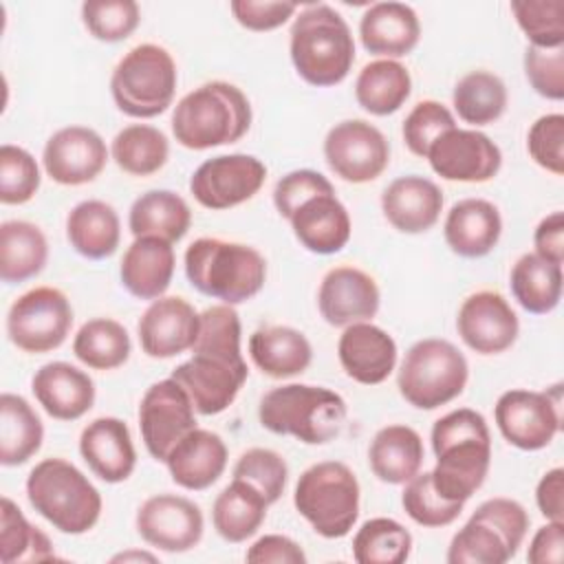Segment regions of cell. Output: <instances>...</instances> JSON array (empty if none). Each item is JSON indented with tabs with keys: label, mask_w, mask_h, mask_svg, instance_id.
Returning <instances> with one entry per match:
<instances>
[{
	"label": "cell",
	"mask_w": 564,
	"mask_h": 564,
	"mask_svg": "<svg viewBox=\"0 0 564 564\" xmlns=\"http://www.w3.org/2000/svg\"><path fill=\"white\" fill-rule=\"evenodd\" d=\"M174 264L176 256L172 242L156 236H141L126 249L119 264V278L130 295L139 300H156L172 282Z\"/></svg>",
	"instance_id": "cell-30"
},
{
	"label": "cell",
	"mask_w": 564,
	"mask_h": 564,
	"mask_svg": "<svg viewBox=\"0 0 564 564\" xmlns=\"http://www.w3.org/2000/svg\"><path fill=\"white\" fill-rule=\"evenodd\" d=\"M110 154L119 170L126 174L150 176L167 163L170 143L159 128L148 123H132L115 134Z\"/></svg>",
	"instance_id": "cell-42"
},
{
	"label": "cell",
	"mask_w": 564,
	"mask_h": 564,
	"mask_svg": "<svg viewBox=\"0 0 564 564\" xmlns=\"http://www.w3.org/2000/svg\"><path fill=\"white\" fill-rule=\"evenodd\" d=\"M560 388L562 386H553L549 392L522 388L502 392L494 408L502 438L522 452H538L551 445L562 427Z\"/></svg>",
	"instance_id": "cell-12"
},
{
	"label": "cell",
	"mask_w": 564,
	"mask_h": 564,
	"mask_svg": "<svg viewBox=\"0 0 564 564\" xmlns=\"http://www.w3.org/2000/svg\"><path fill=\"white\" fill-rule=\"evenodd\" d=\"M513 557L502 535L485 520L471 516L447 549L449 564H505Z\"/></svg>",
	"instance_id": "cell-45"
},
{
	"label": "cell",
	"mask_w": 564,
	"mask_h": 564,
	"mask_svg": "<svg viewBox=\"0 0 564 564\" xmlns=\"http://www.w3.org/2000/svg\"><path fill=\"white\" fill-rule=\"evenodd\" d=\"M324 159L335 176L361 185L383 174L390 163V143L370 121L346 119L328 130Z\"/></svg>",
	"instance_id": "cell-13"
},
{
	"label": "cell",
	"mask_w": 564,
	"mask_h": 564,
	"mask_svg": "<svg viewBox=\"0 0 564 564\" xmlns=\"http://www.w3.org/2000/svg\"><path fill=\"white\" fill-rule=\"evenodd\" d=\"M533 245L538 256L555 264H562L564 260V214L562 212H553L538 223L533 231Z\"/></svg>",
	"instance_id": "cell-59"
},
{
	"label": "cell",
	"mask_w": 564,
	"mask_h": 564,
	"mask_svg": "<svg viewBox=\"0 0 564 564\" xmlns=\"http://www.w3.org/2000/svg\"><path fill=\"white\" fill-rule=\"evenodd\" d=\"M44 441V425L33 405L13 392L0 394V463L4 467L24 465Z\"/></svg>",
	"instance_id": "cell-36"
},
{
	"label": "cell",
	"mask_w": 564,
	"mask_h": 564,
	"mask_svg": "<svg viewBox=\"0 0 564 564\" xmlns=\"http://www.w3.org/2000/svg\"><path fill=\"white\" fill-rule=\"evenodd\" d=\"M507 86L489 70H471L463 75L452 93L456 115L469 126H489L507 110Z\"/></svg>",
	"instance_id": "cell-40"
},
{
	"label": "cell",
	"mask_w": 564,
	"mask_h": 564,
	"mask_svg": "<svg viewBox=\"0 0 564 564\" xmlns=\"http://www.w3.org/2000/svg\"><path fill=\"white\" fill-rule=\"evenodd\" d=\"M469 379L465 355L447 339H419L405 352L397 388L419 410H436L463 394Z\"/></svg>",
	"instance_id": "cell-10"
},
{
	"label": "cell",
	"mask_w": 564,
	"mask_h": 564,
	"mask_svg": "<svg viewBox=\"0 0 564 564\" xmlns=\"http://www.w3.org/2000/svg\"><path fill=\"white\" fill-rule=\"evenodd\" d=\"M531 564H560L564 560V522L546 520L542 524L527 551Z\"/></svg>",
	"instance_id": "cell-58"
},
{
	"label": "cell",
	"mask_w": 564,
	"mask_h": 564,
	"mask_svg": "<svg viewBox=\"0 0 564 564\" xmlns=\"http://www.w3.org/2000/svg\"><path fill=\"white\" fill-rule=\"evenodd\" d=\"M291 62L317 88L341 84L355 62V40L344 15L319 2L302 9L291 26Z\"/></svg>",
	"instance_id": "cell-3"
},
{
	"label": "cell",
	"mask_w": 564,
	"mask_h": 564,
	"mask_svg": "<svg viewBox=\"0 0 564 564\" xmlns=\"http://www.w3.org/2000/svg\"><path fill=\"white\" fill-rule=\"evenodd\" d=\"M0 557L4 564L44 562L55 557L48 535L31 524L9 496H2L0 500Z\"/></svg>",
	"instance_id": "cell-43"
},
{
	"label": "cell",
	"mask_w": 564,
	"mask_h": 564,
	"mask_svg": "<svg viewBox=\"0 0 564 564\" xmlns=\"http://www.w3.org/2000/svg\"><path fill=\"white\" fill-rule=\"evenodd\" d=\"M48 260L44 231L29 220H4L0 225V278L18 284L35 278Z\"/></svg>",
	"instance_id": "cell-37"
},
{
	"label": "cell",
	"mask_w": 564,
	"mask_h": 564,
	"mask_svg": "<svg viewBox=\"0 0 564 564\" xmlns=\"http://www.w3.org/2000/svg\"><path fill=\"white\" fill-rule=\"evenodd\" d=\"M397 352L392 335L370 322L346 326L337 341V357L344 372L364 386L383 383L397 366Z\"/></svg>",
	"instance_id": "cell-22"
},
{
	"label": "cell",
	"mask_w": 564,
	"mask_h": 564,
	"mask_svg": "<svg viewBox=\"0 0 564 564\" xmlns=\"http://www.w3.org/2000/svg\"><path fill=\"white\" fill-rule=\"evenodd\" d=\"M410 93L412 77L399 59H375L359 70L355 82L357 104L375 117L397 112Z\"/></svg>",
	"instance_id": "cell-39"
},
{
	"label": "cell",
	"mask_w": 564,
	"mask_h": 564,
	"mask_svg": "<svg viewBox=\"0 0 564 564\" xmlns=\"http://www.w3.org/2000/svg\"><path fill=\"white\" fill-rule=\"evenodd\" d=\"M73 326V306L55 286L22 293L7 313V335L24 352L40 355L59 348Z\"/></svg>",
	"instance_id": "cell-11"
},
{
	"label": "cell",
	"mask_w": 564,
	"mask_h": 564,
	"mask_svg": "<svg viewBox=\"0 0 564 564\" xmlns=\"http://www.w3.org/2000/svg\"><path fill=\"white\" fill-rule=\"evenodd\" d=\"M227 456V445L216 432L194 427L170 449L165 465L178 487L203 491L223 476Z\"/></svg>",
	"instance_id": "cell-26"
},
{
	"label": "cell",
	"mask_w": 564,
	"mask_h": 564,
	"mask_svg": "<svg viewBox=\"0 0 564 564\" xmlns=\"http://www.w3.org/2000/svg\"><path fill=\"white\" fill-rule=\"evenodd\" d=\"M562 264L542 256L524 253L516 260L509 275V286L516 302L533 315H546L562 300Z\"/></svg>",
	"instance_id": "cell-38"
},
{
	"label": "cell",
	"mask_w": 564,
	"mask_h": 564,
	"mask_svg": "<svg viewBox=\"0 0 564 564\" xmlns=\"http://www.w3.org/2000/svg\"><path fill=\"white\" fill-rule=\"evenodd\" d=\"M192 225L187 200L172 189H150L141 194L128 214V227L134 238L156 236L167 242H178Z\"/></svg>",
	"instance_id": "cell-34"
},
{
	"label": "cell",
	"mask_w": 564,
	"mask_h": 564,
	"mask_svg": "<svg viewBox=\"0 0 564 564\" xmlns=\"http://www.w3.org/2000/svg\"><path fill=\"white\" fill-rule=\"evenodd\" d=\"M79 454L90 471L110 485L128 480L137 467L130 427L117 416L90 421L79 434Z\"/></svg>",
	"instance_id": "cell-23"
},
{
	"label": "cell",
	"mask_w": 564,
	"mask_h": 564,
	"mask_svg": "<svg viewBox=\"0 0 564 564\" xmlns=\"http://www.w3.org/2000/svg\"><path fill=\"white\" fill-rule=\"evenodd\" d=\"M471 516L491 524L502 535L509 551L513 555L518 553V549L522 546L527 531H529V513L518 500L489 498V500L480 502Z\"/></svg>",
	"instance_id": "cell-55"
},
{
	"label": "cell",
	"mask_w": 564,
	"mask_h": 564,
	"mask_svg": "<svg viewBox=\"0 0 564 564\" xmlns=\"http://www.w3.org/2000/svg\"><path fill=\"white\" fill-rule=\"evenodd\" d=\"M251 564H306V553L302 546L280 533H269L258 538L245 555Z\"/></svg>",
	"instance_id": "cell-57"
},
{
	"label": "cell",
	"mask_w": 564,
	"mask_h": 564,
	"mask_svg": "<svg viewBox=\"0 0 564 564\" xmlns=\"http://www.w3.org/2000/svg\"><path fill=\"white\" fill-rule=\"evenodd\" d=\"M381 293L375 278L357 267L330 269L317 291V308L326 324L346 328L357 322H370L379 311Z\"/></svg>",
	"instance_id": "cell-21"
},
{
	"label": "cell",
	"mask_w": 564,
	"mask_h": 564,
	"mask_svg": "<svg viewBox=\"0 0 564 564\" xmlns=\"http://www.w3.org/2000/svg\"><path fill=\"white\" fill-rule=\"evenodd\" d=\"M456 330L474 352L500 355L516 344L520 322L505 295L496 291H476L463 300Z\"/></svg>",
	"instance_id": "cell-18"
},
{
	"label": "cell",
	"mask_w": 564,
	"mask_h": 564,
	"mask_svg": "<svg viewBox=\"0 0 564 564\" xmlns=\"http://www.w3.org/2000/svg\"><path fill=\"white\" fill-rule=\"evenodd\" d=\"M82 20L95 40L121 42L139 26L141 9L134 0H88L82 4Z\"/></svg>",
	"instance_id": "cell-48"
},
{
	"label": "cell",
	"mask_w": 564,
	"mask_h": 564,
	"mask_svg": "<svg viewBox=\"0 0 564 564\" xmlns=\"http://www.w3.org/2000/svg\"><path fill=\"white\" fill-rule=\"evenodd\" d=\"M130 560H137V562H156V555L148 553V551H123V553H117L112 557V562H130Z\"/></svg>",
	"instance_id": "cell-61"
},
{
	"label": "cell",
	"mask_w": 564,
	"mask_h": 564,
	"mask_svg": "<svg viewBox=\"0 0 564 564\" xmlns=\"http://www.w3.org/2000/svg\"><path fill=\"white\" fill-rule=\"evenodd\" d=\"M229 9L236 22L249 31H273L295 15L297 4L286 0H231Z\"/></svg>",
	"instance_id": "cell-56"
},
{
	"label": "cell",
	"mask_w": 564,
	"mask_h": 564,
	"mask_svg": "<svg viewBox=\"0 0 564 564\" xmlns=\"http://www.w3.org/2000/svg\"><path fill=\"white\" fill-rule=\"evenodd\" d=\"M267 507L269 502L256 487L240 478H234L214 500V529L227 542H245L262 527L267 518Z\"/></svg>",
	"instance_id": "cell-35"
},
{
	"label": "cell",
	"mask_w": 564,
	"mask_h": 564,
	"mask_svg": "<svg viewBox=\"0 0 564 564\" xmlns=\"http://www.w3.org/2000/svg\"><path fill=\"white\" fill-rule=\"evenodd\" d=\"M249 357L271 379L302 375L313 359L306 335L293 326H264L249 337Z\"/></svg>",
	"instance_id": "cell-31"
},
{
	"label": "cell",
	"mask_w": 564,
	"mask_h": 564,
	"mask_svg": "<svg viewBox=\"0 0 564 564\" xmlns=\"http://www.w3.org/2000/svg\"><path fill=\"white\" fill-rule=\"evenodd\" d=\"M524 75L531 88L546 99H564V46L538 48L527 46L524 51Z\"/></svg>",
	"instance_id": "cell-53"
},
{
	"label": "cell",
	"mask_w": 564,
	"mask_h": 564,
	"mask_svg": "<svg viewBox=\"0 0 564 564\" xmlns=\"http://www.w3.org/2000/svg\"><path fill=\"white\" fill-rule=\"evenodd\" d=\"M520 31L538 48L564 46V2L562 0H511L509 4Z\"/></svg>",
	"instance_id": "cell-46"
},
{
	"label": "cell",
	"mask_w": 564,
	"mask_h": 564,
	"mask_svg": "<svg viewBox=\"0 0 564 564\" xmlns=\"http://www.w3.org/2000/svg\"><path fill=\"white\" fill-rule=\"evenodd\" d=\"M234 478L256 487L269 505L278 502L289 480V465L284 456L267 447H251L240 454L234 465Z\"/></svg>",
	"instance_id": "cell-49"
},
{
	"label": "cell",
	"mask_w": 564,
	"mask_h": 564,
	"mask_svg": "<svg viewBox=\"0 0 564 564\" xmlns=\"http://www.w3.org/2000/svg\"><path fill=\"white\" fill-rule=\"evenodd\" d=\"M436 465L430 471L434 489L452 502H467L485 482L491 465V434L485 416L458 408L432 425Z\"/></svg>",
	"instance_id": "cell-2"
},
{
	"label": "cell",
	"mask_w": 564,
	"mask_h": 564,
	"mask_svg": "<svg viewBox=\"0 0 564 564\" xmlns=\"http://www.w3.org/2000/svg\"><path fill=\"white\" fill-rule=\"evenodd\" d=\"M40 167L33 154L20 145L0 148V200L4 205H24L40 189Z\"/></svg>",
	"instance_id": "cell-50"
},
{
	"label": "cell",
	"mask_w": 564,
	"mask_h": 564,
	"mask_svg": "<svg viewBox=\"0 0 564 564\" xmlns=\"http://www.w3.org/2000/svg\"><path fill=\"white\" fill-rule=\"evenodd\" d=\"M170 377L187 390L198 414H220L234 403L249 377L240 350V317L234 306L220 302L200 313L192 357Z\"/></svg>",
	"instance_id": "cell-1"
},
{
	"label": "cell",
	"mask_w": 564,
	"mask_h": 564,
	"mask_svg": "<svg viewBox=\"0 0 564 564\" xmlns=\"http://www.w3.org/2000/svg\"><path fill=\"white\" fill-rule=\"evenodd\" d=\"M196 427V408L172 377L152 383L139 403V430L148 454L165 463L170 449Z\"/></svg>",
	"instance_id": "cell-14"
},
{
	"label": "cell",
	"mask_w": 564,
	"mask_h": 564,
	"mask_svg": "<svg viewBox=\"0 0 564 564\" xmlns=\"http://www.w3.org/2000/svg\"><path fill=\"white\" fill-rule=\"evenodd\" d=\"M359 480L341 460H322L302 471L293 505L297 513L326 540L348 535L359 518Z\"/></svg>",
	"instance_id": "cell-8"
},
{
	"label": "cell",
	"mask_w": 564,
	"mask_h": 564,
	"mask_svg": "<svg viewBox=\"0 0 564 564\" xmlns=\"http://www.w3.org/2000/svg\"><path fill=\"white\" fill-rule=\"evenodd\" d=\"M31 390L44 412L57 421H77L95 403V381L68 361H48L31 379Z\"/></svg>",
	"instance_id": "cell-24"
},
{
	"label": "cell",
	"mask_w": 564,
	"mask_h": 564,
	"mask_svg": "<svg viewBox=\"0 0 564 564\" xmlns=\"http://www.w3.org/2000/svg\"><path fill=\"white\" fill-rule=\"evenodd\" d=\"M108 161L101 134L86 126H66L53 132L44 145V172L59 185H86L95 181Z\"/></svg>",
	"instance_id": "cell-19"
},
{
	"label": "cell",
	"mask_w": 564,
	"mask_h": 564,
	"mask_svg": "<svg viewBox=\"0 0 564 564\" xmlns=\"http://www.w3.org/2000/svg\"><path fill=\"white\" fill-rule=\"evenodd\" d=\"M423 438L410 425L381 427L368 447V463L372 474L388 485H405L421 471L423 465Z\"/></svg>",
	"instance_id": "cell-32"
},
{
	"label": "cell",
	"mask_w": 564,
	"mask_h": 564,
	"mask_svg": "<svg viewBox=\"0 0 564 564\" xmlns=\"http://www.w3.org/2000/svg\"><path fill=\"white\" fill-rule=\"evenodd\" d=\"M359 37L368 53L381 59H397L419 44L421 22L410 4L375 2L359 20Z\"/></svg>",
	"instance_id": "cell-27"
},
{
	"label": "cell",
	"mask_w": 564,
	"mask_h": 564,
	"mask_svg": "<svg viewBox=\"0 0 564 564\" xmlns=\"http://www.w3.org/2000/svg\"><path fill=\"white\" fill-rule=\"evenodd\" d=\"M137 533L165 553L192 551L205 531L200 507L176 494H156L137 509Z\"/></svg>",
	"instance_id": "cell-16"
},
{
	"label": "cell",
	"mask_w": 564,
	"mask_h": 564,
	"mask_svg": "<svg viewBox=\"0 0 564 564\" xmlns=\"http://www.w3.org/2000/svg\"><path fill=\"white\" fill-rule=\"evenodd\" d=\"M319 194H335L333 183L315 170H293L284 174L273 189V205L282 218H291L300 205Z\"/></svg>",
	"instance_id": "cell-54"
},
{
	"label": "cell",
	"mask_w": 564,
	"mask_h": 564,
	"mask_svg": "<svg viewBox=\"0 0 564 564\" xmlns=\"http://www.w3.org/2000/svg\"><path fill=\"white\" fill-rule=\"evenodd\" d=\"M348 416L341 394L308 383H286L271 388L258 408L260 425L273 434L293 436L306 445L333 441Z\"/></svg>",
	"instance_id": "cell-6"
},
{
	"label": "cell",
	"mask_w": 564,
	"mask_h": 564,
	"mask_svg": "<svg viewBox=\"0 0 564 564\" xmlns=\"http://www.w3.org/2000/svg\"><path fill=\"white\" fill-rule=\"evenodd\" d=\"M66 238L88 260L110 258L121 240L119 214L106 200H82L66 216Z\"/></svg>",
	"instance_id": "cell-33"
},
{
	"label": "cell",
	"mask_w": 564,
	"mask_h": 564,
	"mask_svg": "<svg viewBox=\"0 0 564 564\" xmlns=\"http://www.w3.org/2000/svg\"><path fill=\"white\" fill-rule=\"evenodd\" d=\"M443 236L456 256L482 258L496 249L502 236L500 212L485 198H463L447 212Z\"/></svg>",
	"instance_id": "cell-29"
},
{
	"label": "cell",
	"mask_w": 564,
	"mask_h": 564,
	"mask_svg": "<svg viewBox=\"0 0 564 564\" xmlns=\"http://www.w3.org/2000/svg\"><path fill=\"white\" fill-rule=\"evenodd\" d=\"M410 551V531L392 518H370L352 538V557L359 564H403Z\"/></svg>",
	"instance_id": "cell-44"
},
{
	"label": "cell",
	"mask_w": 564,
	"mask_h": 564,
	"mask_svg": "<svg viewBox=\"0 0 564 564\" xmlns=\"http://www.w3.org/2000/svg\"><path fill=\"white\" fill-rule=\"evenodd\" d=\"M535 502L540 513L546 520L564 522V469L562 467H553L540 478L535 487Z\"/></svg>",
	"instance_id": "cell-60"
},
{
	"label": "cell",
	"mask_w": 564,
	"mask_h": 564,
	"mask_svg": "<svg viewBox=\"0 0 564 564\" xmlns=\"http://www.w3.org/2000/svg\"><path fill=\"white\" fill-rule=\"evenodd\" d=\"M386 220L401 234H423L432 229L443 212L441 187L419 174L394 178L381 194Z\"/></svg>",
	"instance_id": "cell-25"
},
{
	"label": "cell",
	"mask_w": 564,
	"mask_h": 564,
	"mask_svg": "<svg viewBox=\"0 0 564 564\" xmlns=\"http://www.w3.org/2000/svg\"><path fill=\"white\" fill-rule=\"evenodd\" d=\"M251 128V104L229 82H207L178 99L172 112L174 139L187 150L240 141Z\"/></svg>",
	"instance_id": "cell-4"
},
{
	"label": "cell",
	"mask_w": 564,
	"mask_h": 564,
	"mask_svg": "<svg viewBox=\"0 0 564 564\" xmlns=\"http://www.w3.org/2000/svg\"><path fill=\"white\" fill-rule=\"evenodd\" d=\"M425 159L441 178L458 183L491 181L502 165L500 148L485 132L463 128L441 134Z\"/></svg>",
	"instance_id": "cell-17"
},
{
	"label": "cell",
	"mask_w": 564,
	"mask_h": 564,
	"mask_svg": "<svg viewBox=\"0 0 564 564\" xmlns=\"http://www.w3.org/2000/svg\"><path fill=\"white\" fill-rule=\"evenodd\" d=\"M401 505L416 524L430 527V529L452 524L463 511V502L445 500L434 489L430 471H423V474L419 471L414 478L405 482V489L401 494Z\"/></svg>",
	"instance_id": "cell-47"
},
{
	"label": "cell",
	"mask_w": 564,
	"mask_h": 564,
	"mask_svg": "<svg viewBox=\"0 0 564 564\" xmlns=\"http://www.w3.org/2000/svg\"><path fill=\"white\" fill-rule=\"evenodd\" d=\"M178 70L167 48L139 44L130 48L112 70L110 95L115 106L134 119H152L172 106Z\"/></svg>",
	"instance_id": "cell-9"
},
{
	"label": "cell",
	"mask_w": 564,
	"mask_h": 564,
	"mask_svg": "<svg viewBox=\"0 0 564 564\" xmlns=\"http://www.w3.org/2000/svg\"><path fill=\"white\" fill-rule=\"evenodd\" d=\"M452 128H456L452 110L447 106H443L441 101L425 99V101H419L408 112V117L403 121V128H401V134H403V141H405L408 150L414 156L425 159L432 143Z\"/></svg>",
	"instance_id": "cell-51"
},
{
	"label": "cell",
	"mask_w": 564,
	"mask_h": 564,
	"mask_svg": "<svg viewBox=\"0 0 564 564\" xmlns=\"http://www.w3.org/2000/svg\"><path fill=\"white\" fill-rule=\"evenodd\" d=\"M73 352L93 370H115L128 361L132 341L117 319L95 317L79 326L73 339Z\"/></svg>",
	"instance_id": "cell-41"
},
{
	"label": "cell",
	"mask_w": 564,
	"mask_h": 564,
	"mask_svg": "<svg viewBox=\"0 0 564 564\" xmlns=\"http://www.w3.org/2000/svg\"><path fill=\"white\" fill-rule=\"evenodd\" d=\"M267 181V165L253 154H218L203 161L192 178L189 192L198 205L223 212L253 198Z\"/></svg>",
	"instance_id": "cell-15"
},
{
	"label": "cell",
	"mask_w": 564,
	"mask_h": 564,
	"mask_svg": "<svg viewBox=\"0 0 564 564\" xmlns=\"http://www.w3.org/2000/svg\"><path fill=\"white\" fill-rule=\"evenodd\" d=\"M31 507L57 531L88 533L101 518V494L73 463L44 458L26 476Z\"/></svg>",
	"instance_id": "cell-7"
},
{
	"label": "cell",
	"mask_w": 564,
	"mask_h": 564,
	"mask_svg": "<svg viewBox=\"0 0 564 564\" xmlns=\"http://www.w3.org/2000/svg\"><path fill=\"white\" fill-rule=\"evenodd\" d=\"M198 328L200 313L178 295L152 300L137 324L141 350L152 359H170L192 350Z\"/></svg>",
	"instance_id": "cell-20"
},
{
	"label": "cell",
	"mask_w": 564,
	"mask_h": 564,
	"mask_svg": "<svg viewBox=\"0 0 564 564\" xmlns=\"http://www.w3.org/2000/svg\"><path fill=\"white\" fill-rule=\"evenodd\" d=\"M300 245L317 256L341 251L352 231L350 214L335 194H319L308 198L289 218Z\"/></svg>",
	"instance_id": "cell-28"
},
{
	"label": "cell",
	"mask_w": 564,
	"mask_h": 564,
	"mask_svg": "<svg viewBox=\"0 0 564 564\" xmlns=\"http://www.w3.org/2000/svg\"><path fill=\"white\" fill-rule=\"evenodd\" d=\"M527 150L531 159L546 172L564 174V115L551 112L533 121L527 134Z\"/></svg>",
	"instance_id": "cell-52"
},
{
	"label": "cell",
	"mask_w": 564,
	"mask_h": 564,
	"mask_svg": "<svg viewBox=\"0 0 564 564\" xmlns=\"http://www.w3.org/2000/svg\"><path fill=\"white\" fill-rule=\"evenodd\" d=\"M185 275L198 293L236 306L260 293L267 260L242 242L198 238L185 249Z\"/></svg>",
	"instance_id": "cell-5"
}]
</instances>
